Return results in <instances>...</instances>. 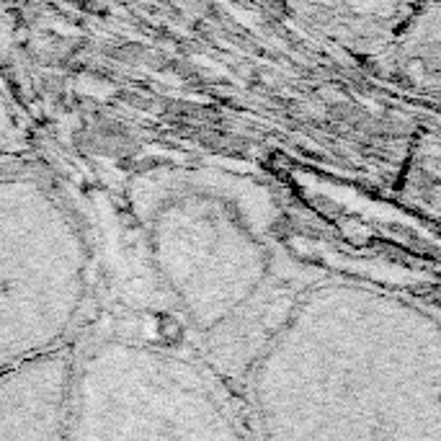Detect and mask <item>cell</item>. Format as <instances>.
<instances>
[{"instance_id":"6da1fadb","label":"cell","mask_w":441,"mask_h":441,"mask_svg":"<svg viewBox=\"0 0 441 441\" xmlns=\"http://www.w3.org/2000/svg\"><path fill=\"white\" fill-rule=\"evenodd\" d=\"M248 393L253 441H441V323L364 286L307 289Z\"/></svg>"},{"instance_id":"7a4b0ae2","label":"cell","mask_w":441,"mask_h":441,"mask_svg":"<svg viewBox=\"0 0 441 441\" xmlns=\"http://www.w3.org/2000/svg\"><path fill=\"white\" fill-rule=\"evenodd\" d=\"M269 197L217 170H186L145 209V238L168 292L202 333L251 307L271 279Z\"/></svg>"},{"instance_id":"3957f363","label":"cell","mask_w":441,"mask_h":441,"mask_svg":"<svg viewBox=\"0 0 441 441\" xmlns=\"http://www.w3.org/2000/svg\"><path fill=\"white\" fill-rule=\"evenodd\" d=\"M68 441H253L176 351L106 338L75 356Z\"/></svg>"},{"instance_id":"277c9868","label":"cell","mask_w":441,"mask_h":441,"mask_svg":"<svg viewBox=\"0 0 441 441\" xmlns=\"http://www.w3.org/2000/svg\"><path fill=\"white\" fill-rule=\"evenodd\" d=\"M81 230L39 181L0 186V364L60 351L85 297Z\"/></svg>"},{"instance_id":"5b68a950","label":"cell","mask_w":441,"mask_h":441,"mask_svg":"<svg viewBox=\"0 0 441 441\" xmlns=\"http://www.w3.org/2000/svg\"><path fill=\"white\" fill-rule=\"evenodd\" d=\"M75 356L60 348L0 374V441H68Z\"/></svg>"}]
</instances>
